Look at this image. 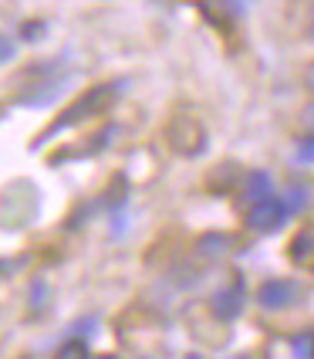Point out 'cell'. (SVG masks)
Returning a JSON list of instances; mask_svg holds the SVG:
<instances>
[{
  "label": "cell",
  "instance_id": "1",
  "mask_svg": "<svg viewBox=\"0 0 314 359\" xmlns=\"http://www.w3.org/2000/svg\"><path fill=\"white\" fill-rule=\"evenodd\" d=\"M115 85H95V88H88L85 95H81L64 116H61L58 122H55V129H64V126H71V122H81V119H92L95 112H101V109H108L112 105V99H115Z\"/></svg>",
  "mask_w": 314,
  "mask_h": 359
},
{
  "label": "cell",
  "instance_id": "2",
  "mask_svg": "<svg viewBox=\"0 0 314 359\" xmlns=\"http://www.w3.org/2000/svg\"><path fill=\"white\" fill-rule=\"evenodd\" d=\"M169 142L183 156H197L199 149L206 146V133H203V126L190 112H179L176 119L169 122Z\"/></svg>",
  "mask_w": 314,
  "mask_h": 359
},
{
  "label": "cell",
  "instance_id": "3",
  "mask_svg": "<svg viewBox=\"0 0 314 359\" xmlns=\"http://www.w3.org/2000/svg\"><path fill=\"white\" fill-rule=\"evenodd\" d=\"M284 224V203H277L274 197H264L254 200L250 210H247V227H254L260 234H271Z\"/></svg>",
  "mask_w": 314,
  "mask_h": 359
},
{
  "label": "cell",
  "instance_id": "4",
  "mask_svg": "<svg viewBox=\"0 0 314 359\" xmlns=\"http://www.w3.org/2000/svg\"><path fill=\"white\" fill-rule=\"evenodd\" d=\"M294 299H297V285L294 281L271 278V281H264V285L257 288V302H260L264 309H287Z\"/></svg>",
  "mask_w": 314,
  "mask_h": 359
},
{
  "label": "cell",
  "instance_id": "5",
  "mask_svg": "<svg viewBox=\"0 0 314 359\" xmlns=\"http://www.w3.org/2000/svg\"><path fill=\"white\" fill-rule=\"evenodd\" d=\"M210 309H213L216 319L230 322L240 316V309H243V285L240 281H234V285H227V288H220L213 295V302H210Z\"/></svg>",
  "mask_w": 314,
  "mask_h": 359
},
{
  "label": "cell",
  "instance_id": "6",
  "mask_svg": "<svg viewBox=\"0 0 314 359\" xmlns=\"http://www.w3.org/2000/svg\"><path fill=\"white\" fill-rule=\"evenodd\" d=\"M240 190H243V197L250 200V203H254V200L271 197V177H267V173H260V170H254V173H247V177H243V187H240Z\"/></svg>",
  "mask_w": 314,
  "mask_h": 359
},
{
  "label": "cell",
  "instance_id": "7",
  "mask_svg": "<svg viewBox=\"0 0 314 359\" xmlns=\"http://www.w3.org/2000/svg\"><path fill=\"white\" fill-rule=\"evenodd\" d=\"M230 244H234V241L227 238V234H203V238L197 241V251L203 258H223V255L230 251Z\"/></svg>",
  "mask_w": 314,
  "mask_h": 359
},
{
  "label": "cell",
  "instance_id": "8",
  "mask_svg": "<svg viewBox=\"0 0 314 359\" xmlns=\"http://www.w3.org/2000/svg\"><path fill=\"white\" fill-rule=\"evenodd\" d=\"M314 255V238L304 231V234H297L294 241H291V258L294 261H308Z\"/></svg>",
  "mask_w": 314,
  "mask_h": 359
},
{
  "label": "cell",
  "instance_id": "9",
  "mask_svg": "<svg viewBox=\"0 0 314 359\" xmlns=\"http://www.w3.org/2000/svg\"><path fill=\"white\" fill-rule=\"evenodd\" d=\"M294 353H301V356H314V336H301V339H294Z\"/></svg>",
  "mask_w": 314,
  "mask_h": 359
},
{
  "label": "cell",
  "instance_id": "10",
  "mask_svg": "<svg viewBox=\"0 0 314 359\" xmlns=\"http://www.w3.org/2000/svg\"><path fill=\"white\" fill-rule=\"evenodd\" d=\"M301 129H304L308 136H314V105H308V109L301 112Z\"/></svg>",
  "mask_w": 314,
  "mask_h": 359
},
{
  "label": "cell",
  "instance_id": "11",
  "mask_svg": "<svg viewBox=\"0 0 314 359\" xmlns=\"http://www.w3.org/2000/svg\"><path fill=\"white\" fill-rule=\"evenodd\" d=\"M10 55H14V44H10L7 38H0V61H7Z\"/></svg>",
  "mask_w": 314,
  "mask_h": 359
},
{
  "label": "cell",
  "instance_id": "12",
  "mask_svg": "<svg viewBox=\"0 0 314 359\" xmlns=\"http://www.w3.org/2000/svg\"><path fill=\"white\" fill-rule=\"evenodd\" d=\"M304 85H308V88L314 92V61L308 65V68H304Z\"/></svg>",
  "mask_w": 314,
  "mask_h": 359
}]
</instances>
